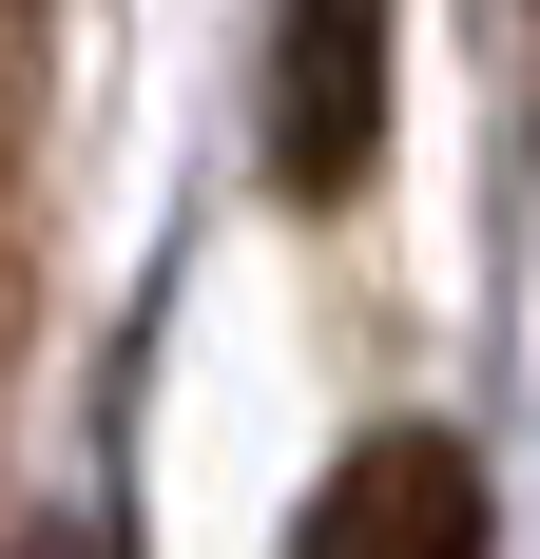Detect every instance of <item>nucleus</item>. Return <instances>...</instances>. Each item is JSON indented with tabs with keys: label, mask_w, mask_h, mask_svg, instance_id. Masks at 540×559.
I'll return each mask as SVG.
<instances>
[{
	"label": "nucleus",
	"mask_w": 540,
	"mask_h": 559,
	"mask_svg": "<svg viewBox=\"0 0 540 559\" xmlns=\"http://www.w3.org/2000/svg\"><path fill=\"white\" fill-rule=\"evenodd\" d=\"M386 174V0H270V193L348 213Z\"/></svg>",
	"instance_id": "1"
},
{
	"label": "nucleus",
	"mask_w": 540,
	"mask_h": 559,
	"mask_svg": "<svg viewBox=\"0 0 540 559\" xmlns=\"http://www.w3.org/2000/svg\"><path fill=\"white\" fill-rule=\"evenodd\" d=\"M290 559H502L483 540V463L444 444V425H367V444L309 483Z\"/></svg>",
	"instance_id": "2"
},
{
	"label": "nucleus",
	"mask_w": 540,
	"mask_h": 559,
	"mask_svg": "<svg viewBox=\"0 0 540 559\" xmlns=\"http://www.w3.org/2000/svg\"><path fill=\"white\" fill-rule=\"evenodd\" d=\"M521 20H540V0H521Z\"/></svg>",
	"instance_id": "3"
}]
</instances>
